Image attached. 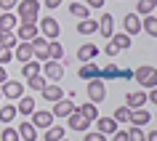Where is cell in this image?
Listing matches in <instances>:
<instances>
[{"label":"cell","instance_id":"6da1fadb","mask_svg":"<svg viewBox=\"0 0 157 141\" xmlns=\"http://www.w3.org/2000/svg\"><path fill=\"white\" fill-rule=\"evenodd\" d=\"M37 13H40V3L37 0H19L16 3V16L24 24H37Z\"/></svg>","mask_w":157,"mask_h":141},{"label":"cell","instance_id":"7a4b0ae2","mask_svg":"<svg viewBox=\"0 0 157 141\" xmlns=\"http://www.w3.org/2000/svg\"><path fill=\"white\" fill-rule=\"evenodd\" d=\"M133 80L141 85V88H155L157 85V67H139V69H133Z\"/></svg>","mask_w":157,"mask_h":141},{"label":"cell","instance_id":"3957f363","mask_svg":"<svg viewBox=\"0 0 157 141\" xmlns=\"http://www.w3.org/2000/svg\"><path fill=\"white\" fill-rule=\"evenodd\" d=\"M88 99H91L93 104H101V101L107 99V85H104V80H101V77L88 80Z\"/></svg>","mask_w":157,"mask_h":141},{"label":"cell","instance_id":"277c9868","mask_svg":"<svg viewBox=\"0 0 157 141\" xmlns=\"http://www.w3.org/2000/svg\"><path fill=\"white\" fill-rule=\"evenodd\" d=\"M0 93H3V99H8V101H19L24 96V83H19V80H6L3 88H0Z\"/></svg>","mask_w":157,"mask_h":141},{"label":"cell","instance_id":"5b68a950","mask_svg":"<svg viewBox=\"0 0 157 141\" xmlns=\"http://www.w3.org/2000/svg\"><path fill=\"white\" fill-rule=\"evenodd\" d=\"M53 112H48V109H35L32 115H29V123L35 125V128H40V131H45L48 125H53Z\"/></svg>","mask_w":157,"mask_h":141},{"label":"cell","instance_id":"8992f818","mask_svg":"<svg viewBox=\"0 0 157 141\" xmlns=\"http://www.w3.org/2000/svg\"><path fill=\"white\" fill-rule=\"evenodd\" d=\"M40 32H43V37L56 40L59 35H61V27H59V21H56L53 16H43V19H40Z\"/></svg>","mask_w":157,"mask_h":141},{"label":"cell","instance_id":"52a82bcc","mask_svg":"<svg viewBox=\"0 0 157 141\" xmlns=\"http://www.w3.org/2000/svg\"><path fill=\"white\" fill-rule=\"evenodd\" d=\"M43 75L48 77L51 83H59V80H61V77H64V64H61V61H45V64H43Z\"/></svg>","mask_w":157,"mask_h":141},{"label":"cell","instance_id":"ba28073f","mask_svg":"<svg viewBox=\"0 0 157 141\" xmlns=\"http://www.w3.org/2000/svg\"><path fill=\"white\" fill-rule=\"evenodd\" d=\"M75 109H77V104L72 99H59V101H53V109L51 112H53V117H69Z\"/></svg>","mask_w":157,"mask_h":141},{"label":"cell","instance_id":"9c48e42d","mask_svg":"<svg viewBox=\"0 0 157 141\" xmlns=\"http://www.w3.org/2000/svg\"><path fill=\"white\" fill-rule=\"evenodd\" d=\"M13 51H16V53H13V56H16V61H21V64H27V61H32V59H35L32 43H27V40H19Z\"/></svg>","mask_w":157,"mask_h":141},{"label":"cell","instance_id":"30bf717a","mask_svg":"<svg viewBox=\"0 0 157 141\" xmlns=\"http://www.w3.org/2000/svg\"><path fill=\"white\" fill-rule=\"evenodd\" d=\"M32 51H35V59H37V61H48V37H40V35H37V37H32Z\"/></svg>","mask_w":157,"mask_h":141},{"label":"cell","instance_id":"8fae6325","mask_svg":"<svg viewBox=\"0 0 157 141\" xmlns=\"http://www.w3.org/2000/svg\"><path fill=\"white\" fill-rule=\"evenodd\" d=\"M93 123H96V131L104 133V136H112V133L117 131V120L115 117H96Z\"/></svg>","mask_w":157,"mask_h":141},{"label":"cell","instance_id":"7c38bea8","mask_svg":"<svg viewBox=\"0 0 157 141\" xmlns=\"http://www.w3.org/2000/svg\"><path fill=\"white\" fill-rule=\"evenodd\" d=\"M99 35H101V37H112V35H115V16H112V13H101V19H99Z\"/></svg>","mask_w":157,"mask_h":141},{"label":"cell","instance_id":"4fadbf2b","mask_svg":"<svg viewBox=\"0 0 157 141\" xmlns=\"http://www.w3.org/2000/svg\"><path fill=\"white\" fill-rule=\"evenodd\" d=\"M147 101H149L147 99V91H133V93L125 96V107H128V109H141Z\"/></svg>","mask_w":157,"mask_h":141},{"label":"cell","instance_id":"5bb4252c","mask_svg":"<svg viewBox=\"0 0 157 141\" xmlns=\"http://www.w3.org/2000/svg\"><path fill=\"white\" fill-rule=\"evenodd\" d=\"M123 27L128 35H139L141 32V16L139 13H125L123 16Z\"/></svg>","mask_w":157,"mask_h":141},{"label":"cell","instance_id":"9a60e30c","mask_svg":"<svg viewBox=\"0 0 157 141\" xmlns=\"http://www.w3.org/2000/svg\"><path fill=\"white\" fill-rule=\"evenodd\" d=\"M88 125H91V120H88V117H83V112H80V109H75L72 115H69V128H72V131H88Z\"/></svg>","mask_w":157,"mask_h":141},{"label":"cell","instance_id":"2e32d148","mask_svg":"<svg viewBox=\"0 0 157 141\" xmlns=\"http://www.w3.org/2000/svg\"><path fill=\"white\" fill-rule=\"evenodd\" d=\"M40 93H43V99H45V101H59V99H64V88H61L59 83H48Z\"/></svg>","mask_w":157,"mask_h":141},{"label":"cell","instance_id":"e0dca14e","mask_svg":"<svg viewBox=\"0 0 157 141\" xmlns=\"http://www.w3.org/2000/svg\"><path fill=\"white\" fill-rule=\"evenodd\" d=\"M96 56H99V45L96 43H85V45L77 48V59L80 61H93Z\"/></svg>","mask_w":157,"mask_h":141},{"label":"cell","instance_id":"ac0fdd59","mask_svg":"<svg viewBox=\"0 0 157 141\" xmlns=\"http://www.w3.org/2000/svg\"><path fill=\"white\" fill-rule=\"evenodd\" d=\"M16 37L19 40H32V37H37V24H24V21H19L16 27Z\"/></svg>","mask_w":157,"mask_h":141},{"label":"cell","instance_id":"d6986e66","mask_svg":"<svg viewBox=\"0 0 157 141\" xmlns=\"http://www.w3.org/2000/svg\"><path fill=\"white\" fill-rule=\"evenodd\" d=\"M99 77H101V80H120V67H117L115 61L99 67Z\"/></svg>","mask_w":157,"mask_h":141},{"label":"cell","instance_id":"ffe728a7","mask_svg":"<svg viewBox=\"0 0 157 141\" xmlns=\"http://www.w3.org/2000/svg\"><path fill=\"white\" fill-rule=\"evenodd\" d=\"M35 109H37V104H35L32 96H21V99H19V104H16V112H19V115H24V117H29Z\"/></svg>","mask_w":157,"mask_h":141},{"label":"cell","instance_id":"44dd1931","mask_svg":"<svg viewBox=\"0 0 157 141\" xmlns=\"http://www.w3.org/2000/svg\"><path fill=\"white\" fill-rule=\"evenodd\" d=\"M19 139L21 141H37V128L32 123H19Z\"/></svg>","mask_w":157,"mask_h":141},{"label":"cell","instance_id":"7402d4cb","mask_svg":"<svg viewBox=\"0 0 157 141\" xmlns=\"http://www.w3.org/2000/svg\"><path fill=\"white\" fill-rule=\"evenodd\" d=\"M77 32L80 35H93V32H99V21H96V19H80V21H77Z\"/></svg>","mask_w":157,"mask_h":141},{"label":"cell","instance_id":"603a6c76","mask_svg":"<svg viewBox=\"0 0 157 141\" xmlns=\"http://www.w3.org/2000/svg\"><path fill=\"white\" fill-rule=\"evenodd\" d=\"M16 43H19L16 29H0V45L3 48H16Z\"/></svg>","mask_w":157,"mask_h":141},{"label":"cell","instance_id":"cb8c5ba5","mask_svg":"<svg viewBox=\"0 0 157 141\" xmlns=\"http://www.w3.org/2000/svg\"><path fill=\"white\" fill-rule=\"evenodd\" d=\"M149 120H152V115H149L144 107H141V109H131V123L133 125H139V128H141V125H147Z\"/></svg>","mask_w":157,"mask_h":141},{"label":"cell","instance_id":"d4e9b609","mask_svg":"<svg viewBox=\"0 0 157 141\" xmlns=\"http://www.w3.org/2000/svg\"><path fill=\"white\" fill-rule=\"evenodd\" d=\"M141 29L147 35H152V37H157V16L155 13H147V16L141 19Z\"/></svg>","mask_w":157,"mask_h":141},{"label":"cell","instance_id":"484cf974","mask_svg":"<svg viewBox=\"0 0 157 141\" xmlns=\"http://www.w3.org/2000/svg\"><path fill=\"white\" fill-rule=\"evenodd\" d=\"M43 72V67H40V61L37 59H32V61H27V64H21V75L29 80V77H35V75H40Z\"/></svg>","mask_w":157,"mask_h":141},{"label":"cell","instance_id":"4316f807","mask_svg":"<svg viewBox=\"0 0 157 141\" xmlns=\"http://www.w3.org/2000/svg\"><path fill=\"white\" fill-rule=\"evenodd\" d=\"M16 104H3L0 107V123H13L16 120Z\"/></svg>","mask_w":157,"mask_h":141},{"label":"cell","instance_id":"83f0119b","mask_svg":"<svg viewBox=\"0 0 157 141\" xmlns=\"http://www.w3.org/2000/svg\"><path fill=\"white\" fill-rule=\"evenodd\" d=\"M80 77H83V80H93V77H99V67L93 64V61H83V67H80Z\"/></svg>","mask_w":157,"mask_h":141},{"label":"cell","instance_id":"f1b7e54d","mask_svg":"<svg viewBox=\"0 0 157 141\" xmlns=\"http://www.w3.org/2000/svg\"><path fill=\"white\" fill-rule=\"evenodd\" d=\"M61 139H64V128L59 123H53V125L45 128V141H61Z\"/></svg>","mask_w":157,"mask_h":141},{"label":"cell","instance_id":"f546056e","mask_svg":"<svg viewBox=\"0 0 157 141\" xmlns=\"http://www.w3.org/2000/svg\"><path fill=\"white\" fill-rule=\"evenodd\" d=\"M155 8H157V0H139V3H136V13H139V16L155 13Z\"/></svg>","mask_w":157,"mask_h":141},{"label":"cell","instance_id":"4dcf8cb0","mask_svg":"<svg viewBox=\"0 0 157 141\" xmlns=\"http://www.w3.org/2000/svg\"><path fill=\"white\" fill-rule=\"evenodd\" d=\"M48 59H51V61L64 59V48H61V43H59V40H48Z\"/></svg>","mask_w":157,"mask_h":141},{"label":"cell","instance_id":"1f68e13d","mask_svg":"<svg viewBox=\"0 0 157 141\" xmlns=\"http://www.w3.org/2000/svg\"><path fill=\"white\" fill-rule=\"evenodd\" d=\"M0 29H16V16L11 11H3L0 13Z\"/></svg>","mask_w":157,"mask_h":141},{"label":"cell","instance_id":"d6a6232c","mask_svg":"<svg viewBox=\"0 0 157 141\" xmlns=\"http://www.w3.org/2000/svg\"><path fill=\"white\" fill-rule=\"evenodd\" d=\"M69 13H72V16H77V19H88V16H91L85 3H69Z\"/></svg>","mask_w":157,"mask_h":141},{"label":"cell","instance_id":"836d02e7","mask_svg":"<svg viewBox=\"0 0 157 141\" xmlns=\"http://www.w3.org/2000/svg\"><path fill=\"white\" fill-rule=\"evenodd\" d=\"M27 85H29V88H32V91H43V88H45V85H48V77L43 75H35V77H29V80H27Z\"/></svg>","mask_w":157,"mask_h":141},{"label":"cell","instance_id":"e575fe53","mask_svg":"<svg viewBox=\"0 0 157 141\" xmlns=\"http://www.w3.org/2000/svg\"><path fill=\"white\" fill-rule=\"evenodd\" d=\"M112 40L117 43V48H120V51H128V48H131V35H128V32H117V35H112Z\"/></svg>","mask_w":157,"mask_h":141},{"label":"cell","instance_id":"d590c367","mask_svg":"<svg viewBox=\"0 0 157 141\" xmlns=\"http://www.w3.org/2000/svg\"><path fill=\"white\" fill-rule=\"evenodd\" d=\"M80 112H83V117H88L91 123L99 117V109H96V104H93V101H85L83 107H80Z\"/></svg>","mask_w":157,"mask_h":141},{"label":"cell","instance_id":"8d00e7d4","mask_svg":"<svg viewBox=\"0 0 157 141\" xmlns=\"http://www.w3.org/2000/svg\"><path fill=\"white\" fill-rule=\"evenodd\" d=\"M112 117H115L117 123H131V109L123 104V107H117V109H115V115H112Z\"/></svg>","mask_w":157,"mask_h":141},{"label":"cell","instance_id":"74e56055","mask_svg":"<svg viewBox=\"0 0 157 141\" xmlns=\"http://www.w3.org/2000/svg\"><path fill=\"white\" fill-rule=\"evenodd\" d=\"M0 141H21V139H19L16 128H11V125H8V128H3V133H0Z\"/></svg>","mask_w":157,"mask_h":141},{"label":"cell","instance_id":"f35d334b","mask_svg":"<svg viewBox=\"0 0 157 141\" xmlns=\"http://www.w3.org/2000/svg\"><path fill=\"white\" fill-rule=\"evenodd\" d=\"M128 141H147V136H144V131H141L139 125H133L131 131H128Z\"/></svg>","mask_w":157,"mask_h":141},{"label":"cell","instance_id":"ab89813d","mask_svg":"<svg viewBox=\"0 0 157 141\" xmlns=\"http://www.w3.org/2000/svg\"><path fill=\"white\" fill-rule=\"evenodd\" d=\"M11 59H13V48H3V45H0V64L6 67Z\"/></svg>","mask_w":157,"mask_h":141},{"label":"cell","instance_id":"60d3db41","mask_svg":"<svg viewBox=\"0 0 157 141\" xmlns=\"http://www.w3.org/2000/svg\"><path fill=\"white\" fill-rule=\"evenodd\" d=\"M83 141H107V136L99 131H85V139Z\"/></svg>","mask_w":157,"mask_h":141},{"label":"cell","instance_id":"b9f144b4","mask_svg":"<svg viewBox=\"0 0 157 141\" xmlns=\"http://www.w3.org/2000/svg\"><path fill=\"white\" fill-rule=\"evenodd\" d=\"M104 53H107V56H117V53H120L117 43H115V40H109V43H107V48H104Z\"/></svg>","mask_w":157,"mask_h":141},{"label":"cell","instance_id":"7bdbcfd3","mask_svg":"<svg viewBox=\"0 0 157 141\" xmlns=\"http://www.w3.org/2000/svg\"><path fill=\"white\" fill-rule=\"evenodd\" d=\"M16 3H19V0H0V8L11 11V8H16Z\"/></svg>","mask_w":157,"mask_h":141},{"label":"cell","instance_id":"ee69618b","mask_svg":"<svg viewBox=\"0 0 157 141\" xmlns=\"http://www.w3.org/2000/svg\"><path fill=\"white\" fill-rule=\"evenodd\" d=\"M88 8H104V0H85Z\"/></svg>","mask_w":157,"mask_h":141},{"label":"cell","instance_id":"f6af8a7d","mask_svg":"<svg viewBox=\"0 0 157 141\" xmlns=\"http://www.w3.org/2000/svg\"><path fill=\"white\" fill-rule=\"evenodd\" d=\"M120 80H133V69H120Z\"/></svg>","mask_w":157,"mask_h":141},{"label":"cell","instance_id":"bcb514c9","mask_svg":"<svg viewBox=\"0 0 157 141\" xmlns=\"http://www.w3.org/2000/svg\"><path fill=\"white\" fill-rule=\"evenodd\" d=\"M147 99H149V101H155V104H157V85H155V88H149Z\"/></svg>","mask_w":157,"mask_h":141},{"label":"cell","instance_id":"7dc6e473","mask_svg":"<svg viewBox=\"0 0 157 141\" xmlns=\"http://www.w3.org/2000/svg\"><path fill=\"white\" fill-rule=\"evenodd\" d=\"M6 80H8V72H6V67H3V64H0V85H3V83H6Z\"/></svg>","mask_w":157,"mask_h":141},{"label":"cell","instance_id":"c3c4849f","mask_svg":"<svg viewBox=\"0 0 157 141\" xmlns=\"http://www.w3.org/2000/svg\"><path fill=\"white\" fill-rule=\"evenodd\" d=\"M61 3H64V0H45V6H48V8H59Z\"/></svg>","mask_w":157,"mask_h":141},{"label":"cell","instance_id":"681fc988","mask_svg":"<svg viewBox=\"0 0 157 141\" xmlns=\"http://www.w3.org/2000/svg\"><path fill=\"white\" fill-rule=\"evenodd\" d=\"M147 141H157V131H149L147 133Z\"/></svg>","mask_w":157,"mask_h":141},{"label":"cell","instance_id":"f907efd6","mask_svg":"<svg viewBox=\"0 0 157 141\" xmlns=\"http://www.w3.org/2000/svg\"><path fill=\"white\" fill-rule=\"evenodd\" d=\"M0 101H3V93H0Z\"/></svg>","mask_w":157,"mask_h":141},{"label":"cell","instance_id":"816d5d0a","mask_svg":"<svg viewBox=\"0 0 157 141\" xmlns=\"http://www.w3.org/2000/svg\"><path fill=\"white\" fill-rule=\"evenodd\" d=\"M61 141H69V139H61Z\"/></svg>","mask_w":157,"mask_h":141},{"label":"cell","instance_id":"f5cc1de1","mask_svg":"<svg viewBox=\"0 0 157 141\" xmlns=\"http://www.w3.org/2000/svg\"><path fill=\"white\" fill-rule=\"evenodd\" d=\"M155 16H157V8H155Z\"/></svg>","mask_w":157,"mask_h":141}]
</instances>
